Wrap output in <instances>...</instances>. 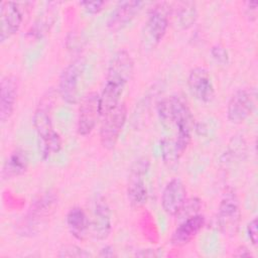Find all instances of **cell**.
<instances>
[{
  "label": "cell",
  "instance_id": "10",
  "mask_svg": "<svg viewBox=\"0 0 258 258\" xmlns=\"http://www.w3.org/2000/svg\"><path fill=\"white\" fill-rule=\"evenodd\" d=\"M100 95L96 92H90L85 95L80 103L77 129L82 136L89 135L95 128L100 114Z\"/></svg>",
  "mask_w": 258,
  "mask_h": 258
},
{
  "label": "cell",
  "instance_id": "7",
  "mask_svg": "<svg viewBox=\"0 0 258 258\" xmlns=\"http://www.w3.org/2000/svg\"><path fill=\"white\" fill-rule=\"evenodd\" d=\"M240 218L239 200L233 190L227 191L221 200L218 210L217 222L221 232L226 236H235L239 229Z\"/></svg>",
  "mask_w": 258,
  "mask_h": 258
},
{
  "label": "cell",
  "instance_id": "22",
  "mask_svg": "<svg viewBox=\"0 0 258 258\" xmlns=\"http://www.w3.org/2000/svg\"><path fill=\"white\" fill-rule=\"evenodd\" d=\"M160 151L164 164L168 168H173L177 165L182 152L180 151L175 138L163 137L160 140Z\"/></svg>",
  "mask_w": 258,
  "mask_h": 258
},
{
  "label": "cell",
  "instance_id": "2",
  "mask_svg": "<svg viewBox=\"0 0 258 258\" xmlns=\"http://www.w3.org/2000/svg\"><path fill=\"white\" fill-rule=\"evenodd\" d=\"M49 104V98H43L35 109L32 118L39 152L43 159L50 158L61 149V138L53 129Z\"/></svg>",
  "mask_w": 258,
  "mask_h": 258
},
{
  "label": "cell",
  "instance_id": "24",
  "mask_svg": "<svg viewBox=\"0 0 258 258\" xmlns=\"http://www.w3.org/2000/svg\"><path fill=\"white\" fill-rule=\"evenodd\" d=\"M202 207V201L198 198H191V199H186L177 214L175 215L178 219H186L191 216H195L198 214Z\"/></svg>",
  "mask_w": 258,
  "mask_h": 258
},
{
  "label": "cell",
  "instance_id": "1",
  "mask_svg": "<svg viewBox=\"0 0 258 258\" xmlns=\"http://www.w3.org/2000/svg\"><path fill=\"white\" fill-rule=\"evenodd\" d=\"M157 112L165 127L176 128L175 140L183 153L190 141L195 124L192 113L186 102L177 96L164 98L158 103Z\"/></svg>",
  "mask_w": 258,
  "mask_h": 258
},
{
  "label": "cell",
  "instance_id": "8",
  "mask_svg": "<svg viewBox=\"0 0 258 258\" xmlns=\"http://www.w3.org/2000/svg\"><path fill=\"white\" fill-rule=\"evenodd\" d=\"M256 90L243 88L237 90L227 106V118L233 124L243 123L253 112L256 105Z\"/></svg>",
  "mask_w": 258,
  "mask_h": 258
},
{
  "label": "cell",
  "instance_id": "16",
  "mask_svg": "<svg viewBox=\"0 0 258 258\" xmlns=\"http://www.w3.org/2000/svg\"><path fill=\"white\" fill-rule=\"evenodd\" d=\"M143 5L144 2L137 0L119 2L108 19V28L111 31L122 29L135 17Z\"/></svg>",
  "mask_w": 258,
  "mask_h": 258
},
{
  "label": "cell",
  "instance_id": "5",
  "mask_svg": "<svg viewBox=\"0 0 258 258\" xmlns=\"http://www.w3.org/2000/svg\"><path fill=\"white\" fill-rule=\"evenodd\" d=\"M127 119V107L125 103H120L104 116L100 128V142L103 148L112 150L120 137Z\"/></svg>",
  "mask_w": 258,
  "mask_h": 258
},
{
  "label": "cell",
  "instance_id": "13",
  "mask_svg": "<svg viewBox=\"0 0 258 258\" xmlns=\"http://www.w3.org/2000/svg\"><path fill=\"white\" fill-rule=\"evenodd\" d=\"M23 21V10L20 4L13 1H3L0 5V40L4 42L14 35Z\"/></svg>",
  "mask_w": 258,
  "mask_h": 258
},
{
  "label": "cell",
  "instance_id": "11",
  "mask_svg": "<svg viewBox=\"0 0 258 258\" xmlns=\"http://www.w3.org/2000/svg\"><path fill=\"white\" fill-rule=\"evenodd\" d=\"M134 72V61L130 53L125 49H120L114 53L111 57L107 75L106 82L115 83L121 86H126L130 82Z\"/></svg>",
  "mask_w": 258,
  "mask_h": 258
},
{
  "label": "cell",
  "instance_id": "29",
  "mask_svg": "<svg viewBox=\"0 0 258 258\" xmlns=\"http://www.w3.org/2000/svg\"><path fill=\"white\" fill-rule=\"evenodd\" d=\"M257 1H253V2H247L246 3V15L250 18V19H255L256 18V11H257Z\"/></svg>",
  "mask_w": 258,
  "mask_h": 258
},
{
  "label": "cell",
  "instance_id": "27",
  "mask_svg": "<svg viewBox=\"0 0 258 258\" xmlns=\"http://www.w3.org/2000/svg\"><path fill=\"white\" fill-rule=\"evenodd\" d=\"M80 5H82L88 13L96 14L103 9L105 2L104 1H83V2H80Z\"/></svg>",
  "mask_w": 258,
  "mask_h": 258
},
{
  "label": "cell",
  "instance_id": "3",
  "mask_svg": "<svg viewBox=\"0 0 258 258\" xmlns=\"http://www.w3.org/2000/svg\"><path fill=\"white\" fill-rule=\"evenodd\" d=\"M56 200L52 192H46L38 197L31 205L27 215L23 218L19 226V233L23 236L36 234L39 231V227L54 211Z\"/></svg>",
  "mask_w": 258,
  "mask_h": 258
},
{
  "label": "cell",
  "instance_id": "28",
  "mask_svg": "<svg viewBox=\"0 0 258 258\" xmlns=\"http://www.w3.org/2000/svg\"><path fill=\"white\" fill-rule=\"evenodd\" d=\"M257 226H258V222H257V218H254L253 220L250 221V223L247 226V233L249 236V239L251 241V243L256 246L258 243V230H257Z\"/></svg>",
  "mask_w": 258,
  "mask_h": 258
},
{
  "label": "cell",
  "instance_id": "25",
  "mask_svg": "<svg viewBox=\"0 0 258 258\" xmlns=\"http://www.w3.org/2000/svg\"><path fill=\"white\" fill-rule=\"evenodd\" d=\"M59 257H77V258H83V257H91V253L87 252L86 250L82 249L81 247L77 245H67L63 248L59 250L58 253Z\"/></svg>",
  "mask_w": 258,
  "mask_h": 258
},
{
  "label": "cell",
  "instance_id": "15",
  "mask_svg": "<svg viewBox=\"0 0 258 258\" xmlns=\"http://www.w3.org/2000/svg\"><path fill=\"white\" fill-rule=\"evenodd\" d=\"M186 200V188L179 178L167 182L161 195V206L168 216H175Z\"/></svg>",
  "mask_w": 258,
  "mask_h": 258
},
{
  "label": "cell",
  "instance_id": "23",
  "mask_svg": "<svg viewBox=\"0 0 258 258\" xmlns=\"http://www.w3.org/2000/svg\"><path fill=\"white\" fill-rule=\"evenodd\" d=\"M176 20L182 28L190 27L197 19L196 3L183 1L176 3Z\"/></svg>",
  "mask_w": 258,
  "mask_h": 258
},
{
  "label": "cell",
  "instance_id": "21",
  "mask_svg": "<svg viewBox=\"0 0 258 258\" xmlns=\"http://www.w3.org/2000/svg\"><path fill=\"white\" fill-rule=\"evenodd\" d=\"M28 167V158L26 153L21 149H15L7 157L3 168L2 177L4 179L13 178L23 174Z\"/></svg>",
  "mask_w": 258,
  "mask_h": 258
},
{
  "label": "cell",
  "instance_id": "12",
  "mask_svg": "<svg viewBox=\"0 0 258 258\" xmlns=\"http://www.w3.org/2000/svg\"><path fill=\"white\" fill-rule=\"evenodd\" d=\"M187 86L190 94L203 103L214 100L216 92L210 73L202 67L192 69L187 77Z\"/></svg>",
  "mask_w": 258,
  "mask_h": 258
},
{
  "label": "cell",
  "instance_id": "17",
  "mask_svg": "<svg viewBox=\"0 0 258 258\" xmlns=\"http://www.w3.org/2000/svg\"><path fill=\"white\" fill-rule=\"evenodd\" d=\"M18 94L17 80L13 76H5L0 84V120L6 122L14 112Z\"/></svg>",
  "mask_w": 258,
  "mask_h": 258
},
{
  "label": "cell",
  "instance_id": "9",
  "mask_svg": "<svg viewBox=\"0 0 258 258\" xmlns=\"http://www.w3.org/2000/svg\"><path fill=\"white\" fill-rule=\"evenodd\" d=\"M84 71V61L76 59L69 63L58 79V94L68 104H76L79 100V85Z\"/></svg>",
  "mask_w": 258,
  "mask_h": 258
},
{
  "label": "cell",
  "instance_id": "4",
  "mask_svg": "<svg viewBox=\"0 0 258 258\" xmlns=\"http://www.w3.org/2000/svg\"><path fill=\"white\" fill-rule=\"evenodd\" d=\"M170 6L165 2L156 3L149 11L143 30V42L154 47L163 38L169 25Z\"/></svg>",
  "mask_w": 258,
  "mask_h": 258
},
{
  "label": "cell",
  "instance_id": "20",
  "mask_svg": "<svg viewBox=\"0 0 258 258\" xmlns=\"http://www.w3.org/2000/svg\"><path fill=\"white\" fill-rule=\"evenodd\" d=\"M124 88V86L111 82H106L99 98L101 117H104L107 113H109L121 103L120 99Z\"/></svg>",
  "mask_w": 258,
  "mask_h": 258
},
{
  "label": "cell",
  "instance_id": "18",
  "mask_svg": "<svg viewBox=\"0 0 258 258\" xmlns=\"http://www.w3.org/2000/svg\"><path fill=\"white\" fill-rule=\"evenodd\" d=\"M205 222V217L200 214L182 220L171 235V244L174 246H184L188 244L203 229Z\"/></svg>",
  "mask_w": 258,
  "mask_h": 258
},
{
  "label": "cell",
  "instance_id": "14",
  "mask_svg": "<svg viewBox=\"0 0 258 258\" xmlns=\"http://www.w3.org/2000/svg\"><path fill=\"white\" fill-rule=\"evenodd\" d=\"M92 235L97 240H106L112 231V214L104 198L97 199L90 223Z\"/></svg>",
  "mask_w": 258,
  "mask_h": 258
},
{
  "label": "cell",
  "instance_id": "26",
  "mask_svg": "<svg viewBox=\"0 0 258 258\" xmlns=\"http://www.w3.org/2000/svg\"><path fill=\"white\" fill-rule=\"evenodd\" d=\"M211 54L212 57L220 64L226 66L229 63L230 56L228 53V50L222 46L221 44H216L211 48Z\"/></svg>",
  "mask_w": 258,
  "mask_h": 258
},
{
  "label": "cell",
  "instance_id": "6",
  "mask_svg": "<svg viewBox=\"0 0 258 258\" xmlns=\"http://www.w3.org/2000/svg\"><path fill=\"white\" fill-rule=\"evenodd\" d=\"M149 169V160L140 157L132 164L127 185V197L132 208L144 206L148 199V190L144 182V176Z\"/></svg>",
  "mask_w": 258,
  "mask_h": 258
},
{
  "label": "cell",
  "instance_id": "19",
  "mask_svg": "<svg viewBox=\"0 0 258 258\" xmlns=\"http://www.w3.org/2000/svg\"><path fill=\"white\" fill-rule=\"evenodd\" d=\"M66 222L71 235L75 239L79 241L86 239L90 230V221L82 208L74 207L70 209Z\"/></svg>",
  "mask_w": 258,
  "mask_h": 258
},
{
  "label": "cell",
  "instance_id": "30",
  "mask_svg": "<svg viewBox=\"0 0 258 258\" xmlns=\"http://www.w3.org/2000/svg\"><path fill=\"white\" fill-rule=\"evenodd\" d=\"M99 256H101V257H112V256H115V252H114L113 247L105 246L104 248L101 249Z\"/></svg>",
  "mask_w": 258,
  "mask_h": 258
},
{
  "label": "cell",
  "instance_id": "31",
  "mask_svg": "<svg viewBox=\"0 0 258 258\" xmlns=\"http://www.w3.org/2000/svg\"><path fill=\"white\" fill-rule=\"evenodd\" d=\"M235 256H251V253L246 247L241 246L237 249V253H235Z\"/></svg>",
  "mask_w": 258,
  "mask_h": 258
}]
</instances>
